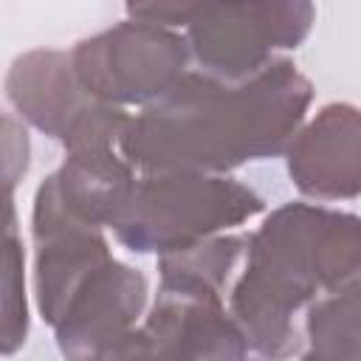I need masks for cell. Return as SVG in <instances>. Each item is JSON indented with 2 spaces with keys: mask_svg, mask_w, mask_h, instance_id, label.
I'll list each match as a JSON object with an SVG mask.
<instances>
[{
  "mask_svg": "<svg viewBox=\"0 0 361 361\" xmlns=\"http://www.w3.org/2000/svg\"><path fill=\"white\" fill-rule=\"evenodd\" d=\"M310 102V79L288 59H274L240 82L186 71L164 96L127 118L118 152L141 172L226 175L285 152Z\"/></svg>",
  "mask_w": 361,
  "mask_h": 361,
  "instance_id": "6da1fadb",
  "label": "cell"
},
{
  "mask_svg": "<svg viewBox=\"0 0 361 361\" xmlns=\"http://www.w3.org/2000/svg\"><path fill=\"white\" fill-rule=\"evenodd\" d=\"M243 257L226 299L245 347L265 358L293 355L302 341L293 316L316 296L358 282V217L288 203L245 237Z\"/></svg>",
  "mask_w": 361,
  "mask_h": 361,
  "instance_id": "7a4b0ae2",
  "label": "cell"
},
{
  "mask_svg": "<svg viewBox=\"0 0 361 361\" xmlns=\"http://www.w3.org/2000/svg\"><path fill=\"white\" fill-rule=\"evenodd\" d=\"M262 206L254 189L226 175L144 172L113 231L135 254H169L251 220Z\"/></svg>",
  "mask_w": 361,
  "mask_h": 361,
  "instance_id": "3957f363",
  "label": "cell"
},
{
  "mask_svg": "<svg viewBox=\"0 0 361 361\" xmlns=\"http://www.w3.org/2000/svg\"><path fill=\"white\" fill-rule=\"evenodd\" d=\"M316 23L313 0H214L189 28L186 48L203 73L240 82L296 48Z\"/></svg>",
  "mask_w": 361,
  "mask_h": 361,
  "instance_id": "277c9868",
  "label": "cell"
},
{
  "mask_svg": "<svg viewBox=\"0 0 361 361\" xmlns=\"http://www.w3.org/2000/svg\"><path fill=\"white\" fill-rule=\"evenodd\" d=\"M186 62L183 37L138 20L87 37L71 51L79 85L93 99L116 107L155 102L186 73Z\"/></svg>",
  "mask_w": 361,
  "mask_h": 361,
  "instance_id": "5b68a950",
  "label": "cell"
},
{
  "mask_svg": "<svg viewBox=\"0 0 361 361\" xmlns=\"http://www.w3.org/2000/svg\"><path fill=\"white\" fill-rule=\"evenodd\" d=\"M14 110L45 135L73 149L118 147L127 127L124 107L93 99L76 79L68 51H28L14 59L6 76Z\"/></svg>",
  "mask_w": 361,
  "mask_h": 361,
  "instance_id": "8992f818",
  "label": "cell"
},
{
  "mask_svg": "<svg viewBox=\"0 0 361 361\" xmlns=\"http://www.w3.org/2000/svg\"><path fill=\"white\" fill-rule=\"evenodd\" d=\"M245 338L226 307V293L195 279L161 276L158 296L110 358H243Z\"/></svg>",
  "mask_w": 361,
  "mask_h": 361,
  "instance_id": "52a82bcc",
  "label": "cell"
},
{
  "mask_svg": "<svg viewBox=\"0 0 361 361\" xmlns=\"http://www.w3.org/2000/svg\"><path fill=\"white\" fill-rule=\"evenodd\" d=\"M144 305V274L104 257L76 282L51 324L62 355L110 358L113 347L138 324Z\"/></svg>",
  "mask_w": 361,
  "mask_h": 361,
  "instance_id": "ba28073f",
  "label": "cell"
},
{
  "mask_svg": "<svg viewBox=\"0 0 361 361\" xmlns=\"http://www.w3.org/2000/svg\"><path fill=\"white\" fill-rule=\"evenodd\" d=\"M358 135L361 124L353 104H324L285 147L288 175L296 189L313 200H353L361 189Z\"/></svg>",
  "mask_w": 361,
  "mask_h": 361,
  "instance_id": "9c48e42d",
  "label": "cell"
},
{
  "mask_svg": "<svg viewBox=\"0 0 361 361\" xmlns=\"http://www.w3.org/2000/svg\"><path fill=\"white\" fill-rule=\"evenodd\" d=\"M42 183L71 217L96 228H113L130 203L135 172L113 147H93L68 152L62 166Z\"/></svg>",
  "mask_w": 361,
  "mask_h": 361,
  "instance_id": "30bf717a",
  "label": "cell"
},
{
  "mask_svg": "<svg viewBox=\"0 0 361 361\" xmlns=\"http://www.w3.org/2000/svg\"><path fill=\"white\" fill-rule=\"evenodd\" d=\"M307 358H358V282L322 293L305 313Z\"/></svg>",
  "mask_w": 361,
  "mask_h": 361,
  "instance_id": "8fae6325",
  "label": "cell"
},
{
  "mask_svg": "<svg viewBox=\"0 0 361 361\" xmlns=\"http://www.w3.org/2000/svg\"><path fill=\"white\" fill-rule=\"evenodd\" d=\"M28 305H25V259L23 243L14 234L0 237V355L25 344Z\"/></svg>",
  "mask_w": 361,
  "mask_h": 361,
  "instance_id": "7c38bea8",
  "label": "cell"
},
{
  "mask_svg": "<svg viewBox=\"0 0 361 361\" xmlns=\"http://www.w3.org/2000/svg\"><path fill=\"white\" fill-rule=\"evenodd\" d=\"M214 0H127V14L130 20L147 23V25H161V28H175V25H192Z\"/></svg>",
  "mask_w": 361,
  "mask_h": 361,
  "instance_id": "4fadbf2b",
  "label": "cell"
}]
</instances>
